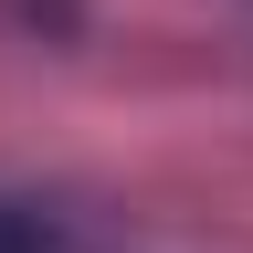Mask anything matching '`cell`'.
I'll list each match as a JSON object with an SVG mask.
<instances>
[{"instance_id":"obj_1","label":"cell","mask_w":253,"mask_h":253,"mask_svg":"<svg viewBox=\"0 0 253 253\" xmlns=\"http://www.w3.org/2000/svg\"><path fill=\"white\" fill-rule=\"evenodd\" d=\"M0 253H63V232H53V221H32V211H11V201H0Z\"/></svg>"}]
</instances>
